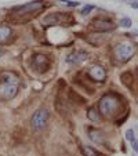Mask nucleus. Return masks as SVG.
Here are the masks:
<instances>
[{
	"mask_svg": "<svg viewBox=\"0 0 138 156\" xmlns=\"http://www.w3.org/2000/svg\"><path fill=\"white\" fill-rule=\"evenodd\" d=\"M93 27H94L97 30H100V32H106V30L115 29V25L112 24V21H104V20L95 21Z\"/></svg>",
	"mask_w": 138,
	"mask_h": 156,
	"instance_id": "obj_9",
	"label": "nucleus"
},
{
	"mask_svg": "<svg viewBox=\"0 0 138 156\" xmlns=\"http://www.w3.org/2000/svg\"><path fill=\"white\" fill-rule=\"evenodd\" d=\"M133 54H134V47L130 43H122L115 47V57L122 62L129 61L133 57Z\"/></svg>",
	"mask_w": 138,
	"mask_h": 156,
	"instance_id": "obj_3",
	"label": "nucleus"
},
{
	"mask_svg": "<svg viewBox=\"0 0 138 156\" xmlns=\"http://www.w3.org/2000/svg\"><path fill=\"white\" fill-rule=\"evenodd\" d=\"M61 2L65 4H68V6H71V7H75L79 4V2H71V0H61Z\"/></svg>",
	"mask_w": 138,
	"mask_h": 156,
	"instance_id": "obj_18",
	"label": "nucleus"
},
{
	"mask_svg": "<svg viewBox=\"0 0 138 156\" xmlns=\"http://www.w3.org/2000/svg\"><path fill=\"white\" fill-rule=\"evenodd\" d=\"M47 119H48L47 111H43V109H41V111H37L32 118V126L37 130L41 129V127H44V124L47 123Z\"/></svg>",
	"mask_w": 138,
	"mask_h": 156,
	"instance_id": "obj_5",
	"label": "nucleus"
},
{
	"mask_svg": "<svg viewBox=\"0 0 138 156\" xmlns=\"http://www.w3.org/2000/svg\"><path fill=\"white\" fill-rule=\"evenodd\" d=\"M131 24H133V22H131V20H130V18H123V20L120 21V25L123 28H130V27H131Z\"/></svg>",
	"mask_w": 138,
	"mask_h": 156,
	"instance_id": "obj_14",
	"label": "nucleus"
},
{
	"mask_svg": "<svg viewBox=\"0 0 138 156\" xmlns=\"http://www.w3.org/2000/svg\"><path fill=\"white\" fill-rule=\"evenodd\" d=\"M131 147H133V149L135 151V152H138V140L135 138L134 141H131Z\"/></svg>",
	"mask_w": 138,
	"mask_h": 156,
	"instance_id": "obj_19",
	"label": "nucleus"
},
{
	"mask_svg": "<svg viewBox=\"0 0 138 156\" xmlns=\"http://www.w3.org/2000/svg\"><path fill=\"white\" fill-rule=\"evenodd\" d=\"M44 7V3L43 2H29L27 4H22V6H18L14 9V11H18V12H35L37 10L43 9Z\"/></svg>",
	"mask_w": 138,
	"mask_h": 156,
	"instance_id": "obj_6",
	"label": "nucleus"
},
{
	"mask_svg": "<svg viewBox=\"0 0 138 156\" xmlns=\"http://www.w3.org/2000/svg\"><path fill=\"white\" fill-rule=\"evenodd\" d=\"M88 118H90L91 120H95V122L100 119L97 115H95V111H94V109H90V111H88Z\"/></svg>",
	"mask_w": 138,
	"mask_h": 156,
	"instance_id": "obj_16",
	"label": "nucleus"
},
{
	"mask_svg": "<svg viewBox=\"0 0 138 156\" xmlns=\"http://www.w3.org/2000/svg\"><path fill=\"white\" fill-rule=\"evenodd\" d=\"M11 35V29L7 27H0V41L6 40L9 36Z\"/></svg>",
	"mask_w": 138,
	"mask_h": 156,
	"instance_id": "obj_11",
	"label": "nucleus"
},
{
	"mask_svg": "<svg viewBox=\"0 0 138 156\" xmlns=\"http://www.w3.org/2000/svg\"><path fill=\"white\" fill-rule=\"evenodd\" d=\"M88 58V54L86 51H75V53L69 54L66 57V62L68 64H73V65H79L82 62H84Z\"/></svg>",
	"mask_w": 138,
	"mask_h": 156,
	"instance_id": "obj_7",
	"label": "nucleus"
},
{
	"mask_svg": "<svg viewBox=\"0 0 138 156\" xmlns=\"http://www.w3.org/2000/svg\"><path fill=\"white\" fill-rule=\"evenodd\" d=\"M19 80L11 72H3L2 73V84H0V94L4 98H14L18 93Z\"/></svg>",
	"mask_w": 138,
	"mask_h": 156,
	"instance_id": "obj_1",
	"label": "nucleus"
},
{
	"mask_svg": "<svg viewBox=\"0 0 138 156\" xmlns=\"http://www.w3.org/2000/svg\"><path fill=\"white\" fill-rule=\"evenodd\" d=\"M88 75L91 76V79L97 80V82H102V80L106 77L105 69H104L102 66H100V65H95V66H93V68L88 71Z\"/></svg>",
	"mask_w": 138,
	"mask_h": 156,
	"instance_id": "obj_8",
	"label": "nucleus"
},
{
	"mask_svg": "<svg viewBox=\"0 0 138 156\" xmlns=\"http://www.w3.org/2000/svg\"><path fill=\"white\" fill-rule=\"evenodd\" d=\"M68 21H72V18L69 15L59 14V12H51V14L46 15L43 18V24L46 25H58V24H65Z\"/></svg>",
	"mask_w": 138,
	"mask_h": 156,
	"instance_id": "obj_4",
	"label": "nucleus"
},
{
	"mask_svg": "<svg viewBox=\"0 0 138 156\" xmlns=\"http://www.w3.org/2000/svg\"><path fill=\"white\" fill-rule=\"evenodd\" d=\"M33 64H35L36 68H43V66H46V58H44V55H36L35 59H33Z\"/></svg>",
	"mask_w": 138,
	"mask_h": 156,
	"instance_id": "obj_10",
	"label": "nucleus"
},
{
	"mask_svg": "<svg viewBox=\"0 0 138 156\" xmlns=\"http://www.w3.org/2000/svg\"><path fill=\"white\" fill-rule=\"evenodd\" d=\"M119 108V101L118 98H115L113 95H105L101 98L100 101V111L104 116H111L113 115Z\"/></svg>",
	"mask_w": 138,
	"mask_h": 156,
	"instance_id": "obj_2",
	"label": "nucleus"
},
{
	"mask_svg": "<svg viewBox=\"0 0 138 156\" xmlns=\"http://www.w3.org/2000/svg\"><path fill=\"white\" fill-rule=\"evenodd\" d=\"M126 4H129V6H131L133 9H137L138 10V0H123Z\"/></svg>",
	"mask_w": 138,
	"mask_h": 156,
	"instance_id": "obj_15",
	"label": "nucleus"
},
{
	"mask_svg": "<svg viewBox=\"0 0 138 156\" xmlns=\"http://www.w3.org/2000/svg\"><path fill=\"white\" fill-rule=\"evenodd\" d=\"M93 10H94V6H91V4H90V6H86L84 9L82 10V15H87L88 12L93 11Z\"/></svg>",
	"mask_w": 138,
	"mask_h": 156,
	"instance_id": "obj_17",
	"label": "nucleus"
},
{
	"mask_svg": "<svg viewBox=\"0 0 138 156\" xmlns=\"http://www.w3.org/2000/svg\"><path fill=\"white\" fill-rule=\"evenodd\" d=\"M83 152H84L86 156H98V153L95 152L93 148H90V147H83Z\"/></svg>",
	"mask_w": 138,
	"mask_h": 156,
	"instance_id": "obj_12",
	"label": "nucleus"
},
{
	"mask_svg": "<svg viewBox=\"0 0 138 156\" xmlns=\"http://www.w3.org/2000/svg\"><path fill=\"white\" fill-rule=\"evenodd\" d=\"M126 138L129 140L130 142L134 141V140H135V131H134V130H133V129L127 130V131H126Z\"/></svg>",
	"mask_w": 138,
	"mask_h": 156,
	"instance_id": "obj_13",
	"label": "nucleus"
}]
</instances>
